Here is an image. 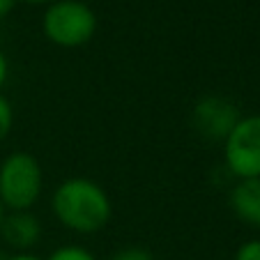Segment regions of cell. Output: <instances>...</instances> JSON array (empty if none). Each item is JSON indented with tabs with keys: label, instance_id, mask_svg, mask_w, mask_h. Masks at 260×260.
<instances>
[{
	"label": "cell",
	"instance_id": "15",
	"mask_svg": "<svg viewBox=\"0 0 260 260\" xmlns=\"http://www.w3.org/2000/svg\"><path fill=\"white\" fill-rule=\"evenodd\" d=\"M23 3H30V5H51L55 0H23Z\"/></svg>",
	"mask_w": 260,
	"mask_h": 260
},
{
	"label": "cell",
	"instance_id": "14",
	"mask_svg": "<svg viewBox=\"0 0 260 260\" xmlns=\"http://www.w3.org/2000/svg\"><path fill=\"white\" fill-rule=\"evenodd\" d=\"M5 260H40V258L32 253H23V251H21V253H16V255H7Z\"/></svg>",
	"mask_w": 260,
	"mask_h": 260
},
{
	"label": "cell",
	"instance_id": "1",
	"mask_svg": "<svg viewBox=\"0 0 260 260\" xmlns=\"http://www.w3.org/2000/svg\"><path fill=\"white\" fill-rule=\"evenodd\" d=\"M51 210L64 228L74 233H97L111 221L113 203L90 177H69L60 182L51 198Z\"/></svg>",
	"mask_w": 260,
	"mask_h": 260
},
{
	"label": "cell",
	"instance_id": "2",
	"mask_svg": "<svg viewBox=\"0 0 260 260\" xmlns=\"http://www.w3.org/2000/svg\"><path fill=\"white\" fill-rule=\"evenodd\" d=\"M42 30L46 40L62 49L88 44L97 32V14L83 0H55L46 7Z\"/></svg>",
	"mask_w": 260,
	"mask_h": 260
},
{
	"label": "cell",
	"instance_id": "3",
	"mask_svg": "<svg viewBox=\"0 0 260 260\" xmlns=\"http://www.w3.org/2000/svg\"><path fill=\"white\" fill-rule=\"evenodd\" d=\"M42 166L30 152H12L0 164V203L12 212L30 210L42 193Z\"/></svg>",
	"mask_w": 260,
	"mask_h": 260
},
{
	"label": "cell",
	"instance_id": "8",
	"mask_svg": "<svg viewBox=\"0 0 260 260\" xmlns=\"http://www.w3.org/2000/svg\"><path fill=\"white\" fill-rule=\"evenodd\" d=\"M49 260H94V255L83 246H60L49 255Z\"/></svg>",
	"mask_w": 260,
	"mask_h": 260
},
{
	"label": "cell",
	"instance_id": "12",
	"mask_svg": "<svg viewBox=\"0 0 260 260\" xmlns=\"http://www.w3.org/2000/svg\"><path fill=\"white\" fill-rule=\"evenodd\" d=\"M14 3H16V0H0V21H3V19H5V16L12 12Z\"/></svg>",
	"mask_w": 260,
	"mask_h": 260
},
{
	"label": "cell",
	"instance_id": "10",
	"mask_svg": "<svg viewBox=\"0 0 260 260\" xmlns=\"http://www.w3.org/2000/svg\"><path fill=\"white\" fill-rule=\"evenodd\" d=\"M111 260H154V255L143 246H127L115 255H111Z\"/></svg>",
	"mask_w": 260,
	"mask_h": 260
},
{
	"label": "cell",
	"instance_id": "5",
	"mask_svg": "<svg viewBox=\"0 0 260 260\" xmlns=\"http://www.w3.org/2000/svg\"><path fill=\"white\" fill-rule=\"evenodd\" d=\"M240 118L242 115L235 104L226 97H216V94H207V97L198 99L191 113L193 129L205 141H221V143L228 138V134L240 122Z\"/></svg>",
	"mask_w": 260,
	"mask_h": 260
},
{
	"label": "cell",
	"instance_id": "11",
	"mask_svg": "<svg viewBox=\"0 0 260 260\" xmlns=\"http://www.w3.org/2000/svg\"><path fill=\"white\" fill-rule=\"evenodd\" d=\"M233 260H260V240L244 242V244L235 251V258Z\"/></svg>",
	"mask_w": 260,
	"mask_h": 260
},
{
	"label": "cell",
	"instance_id": "4",
	"mask_svg": "<svg viewBox=\"0 0 260 260\" xmlns=\"http://www.w3.org/2000/svg\"><path fill=\"white\" fill-rule=\"evenodd\" d=\"M223 159L240 180L260 177V115H246L223 141Z\"/></svg>",
	"mask_w": 260,
	"mask_h": 260
},
{
	"label": "cell",
	"instance_id": "16",
	"mask_svg": "<svg viewBox=\"0 0 260 260\" xmlns=\"http://www.w3.org/2000/svg\"><path fill=\"white\" fill-rule=\"evenodd\" d=\"M3 219H5V207H3V203H0V226H3Z\"/></svg>",
	"mask_w": 260,
	"mask_h": 260
},
{
	"label": "cell",
	"instance_id": "7",
	"mask_svg": "<svg viewBox=\"0 0 260 260\" xmlns=\"http://www.w3.org/2000/svg\"><path fill=\"white\" fill-rule=\"evenodd\" d=\"M233 214L246 226L260 228V177L240 180L228 196Z\"/></svg>",
	"mask_w": 260,
	"mask_h": 260
},
{
	"label": "cell",
	"instance_id": "6",
	"mask_svg": "<svg viewBox=\"0 0 260 260\" xmlns=\"http://www.w3.org/2000/svg\"><path fill=\"white\" fill-rule=\"evenodd\" d=\"M40 221L30 210H19V212H10L3 219V226H0V235L10 246L16 249H30L35 242L40 240Z\"/></svg>",
	"mask_w": 260,
	"mask_h": 260
},
{
	"label": "cell",
	"instance_id": "9",
	"mask_svg": "<svg viewBox=\"0 0 260 260\" xmlns=\"http://www.w3.org/2000/svg\"><path fill=\"white\" fill-rule=\"evenodd\" d=\"M12 124H14V111H12V104L7 102V97L0 94V143L10 136Z\"/></svg>",
	"mask_w": 260,
	"mask_h": 260
},
{
	"label": "cell",
	"instance_id": "13",
	"mask_svg": "<svg viewBox=\"0 0 260 260\" xmlns=\"http://www.w3.org/2000/svg\"><path fill=\"white\" fill-rule=\"evenodd\" d=\"M5 79H7V58L0 51V85L5 83Z\"/></svg>",
	"mask_w": 260,
	"mask_h": 260
},
{
	"label": "cell",
	"instance_id": "17",
	"mask_svg": "<svg viewBox=\"0 0 260 260\" xmlns=\"http://www.w3.org/2000/svg\"><path fill=\"white\" fill-rule=\"evenodd\" d=\"M7 258V255H3V253H0V260H5Z\"/></svg>",
	"mask_w": 260,
	"mask_h": 260
}]
</instances>
